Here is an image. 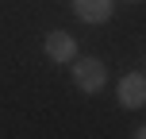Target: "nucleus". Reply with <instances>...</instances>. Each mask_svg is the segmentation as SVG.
Returning a JSON list of instances; mask_svg holds the SVG:
<instances>
[{
    "label": "nucleus",
    "mask_w": 146,
    "mask_h": 139,
    "mask_svg": "<svg viewBox=\"0 0 146 139\" xmlns=\"http://www.w3.org/2000/svg\"><path fill=\"white\" fill-rule=\"evenodd\" d=\"M42 50H46L50 62H73V58H77V39L58 27V31H50V35L42 39Z\"/></svg>",
    "instance_id": "2"
},
{
    "label": "nucleus",
    "mask_w": 146,
    "mask_h": 139,
    "mask_svg": "<svg viewBox=\"0 0 146 139\" xmlns=\"http://www.w3.org/2000/svg\"><path fill=\"white\" fill-rule=\"evenodd\" d=\"M73 12L81 23H108L111 19V0H73Z\"/></svg>",
    "instance_id": "4"
},
{
    "label": "nucleus",
    "mask_w": 146,
    "mask_h": 139,
    "mask_svg": "<svg viewBox=\"0 0 146 139\" xmlns=\"http://www.w3.org/2000/svg\"><path fill=\"white\" fill-rule=\"evenodd\" d=\"M119 104L123 108H142L146 104V73H127L119 81Z\"/></svg>",
    "instance_id": "3"
},
{
    "label": "nucleus",
    "mask_w": 146,
    "mask_h": 139,
    "mask_svg": "<svg viewBox=\"0 0 146 139\" xmlns=\"http://www.w3.org/2000/svg\"><path fill=\"white\" fill-rule=\"evenodd\" d=\"M73 81L85 93H100L108 85V66L100 58H73Z\"/></svg>",
    "instance_id": "1"
},
{
    "label": "nucleus",
    "mask_w": 146,
    "mask_h": 139,
    "mask_svg": "<svg viewBox=\"0 0 146 139\" xmlns=\"http://www.w3.org/2000/svg\"><path fill=\"white\" fill-rule=\"evenodd\" d=\"M131 4H139V0H131Z\"/></svg>",
    "instance_id": "5"
}]
</instances>
